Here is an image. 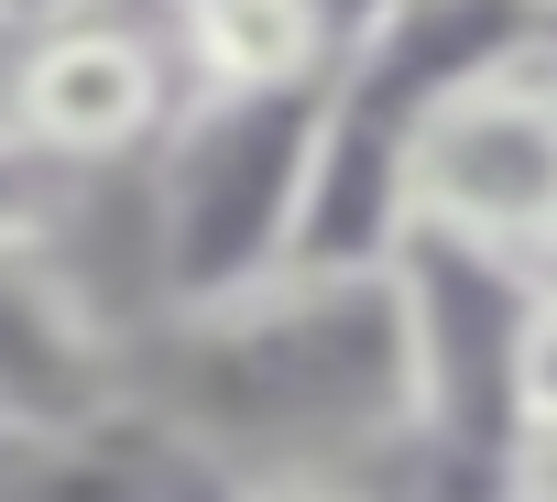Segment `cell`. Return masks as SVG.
Here are the masks:
<instances>
[{
    "label": "cell",
    "instance_id": "14",
    "mask_svg": "<svg viewBox=\"0 0 557 502\" xmlns=\"http://www.w3.org/2000/svg\"><path fill=\"white\" fill-rule=\"evenodd\" d=\"M535 12H546V23H557V0H535Z\"/></svg>",
    "mask_w": 557,
    "mask_h": 502
},
{
    "label": "cell",
    "instance_id": "8",
    "mask_svg": "<svg viewBox=\"0 0 557 502\" xmlns=\"http://www.w3.org/2000/svg\"><path fill=\"white\" fill-rule=\"evenodd\" d=\"M503 415H557V296H524V306H513V339H503Z\"/></svg>",
    "mask_w": 557,
    "mask_h": 502
},
{
    "label": "cell",
    "instance_id": "4",
    "mask_svg": "<svg viewBox=\"0 0 557 502\" xmlns=\"http://www.w3.org/2000/svg\"><path fill=\"white\" fill-rule=\"evenodd\" d=\"M175 99H186V55L132 0H99V12H66L0 45V121L34 131L77 175H132Z\"/></svg>",
    "mask_w": 557,
    "mask_h": 502
},
{
    "label": "cell",
    "instance_id": "3",
    "mask_svg": "<svg viewBox=\"0 0 557 502\" xmlns=\"http://www.w3.org/2000/svg\"><path fill=\"white\" fill-rule=\"evenodd\" d=\"M394 197H405V240H459L492 263H524L557 229V23L546 12L492 34L470 66H448L416 99Z\"/></svg>",
    "mask_w": 557,
    "mask_h": 502
},
{
    "label": "cell",
    "instance_id": "1",
    "mask_svg": "<svg viewBox=\"0 0 557 502\" xmlns=\"http://www.w3.org/2000/svg\"><path fill=\"white\" fill-rule=\"evenodd\" d=\"M132 393L219 480H361L448 448L426 317L394 263H285L219 306L143 317Z\"/></svg>",
    "mask_w": 557,
    "mask_h": 502
},
{
    "label": "cell",
    "instance_id": "6",
    "mask_svg": "<svg viewBox=\"0 0 557 502\" xmlns=\"http://www.w3.org/2000/svg\"><path fill=\"white\" fill-rule=\"evenodd\" d=\"M175 55L208 88H262V77H318L329 66L307 0H208L197 23H175Z\"/></svg>",
    "mask_w": 557,
    "mask_h": 502
},
{
    "label": "cell",
    "instance_id": "5",
    "mask_svg": "<svg viewBox=\"0 0 557 502\" xmlns=\"http://www.w3.org/2000/svg\"><path fill=\"white\" fill-rule=\"evenodd\" d=\"M132 404V328L77 240L0 251V448H66Z\"/></svg>",
    "mask_w": 557,
    "mask_h": 502
},
{
    "label": "cell",
    "instance_id": "2",
    "mask_svg": "<svg viewBox=\"0 0 557 502\" xmlns=\"http://www.w3.org/2000/svg\"><path fill=\"white\" fill-rule=\"evenodd\" d=\"M318 110H329V66L262 77V88L186 77V99L164 110V131L132 164L143 175V317L219 306V296L296 263V218H307V175H318Z\"/></svg>",
    "mask_w": 557,
    "mask_h": 502
},
{
    "label": "cell",
    "instance_id": "12",
    "mask_svg": "<svg viewBox=\"0 0 557 502\" xmlns=\"http://www.w3.org/2000/svg\"><path fill=\"white\" fill-rule=\"evenodd\" d=\"M513 285H524V296H557V229H546L524 263H513Z\"/></svg>",
    "mask_w": 557,
    "mask_h": 502
},
{
    "label": "cell",
    "instance_id": "11",
    "mask_svg": "<svg viewBox=\"0 0 557 502\" xmlns=\"http://www.w3.org/2000/svg\"><path fill=\"white\" fill-rule=\"evenodd\" d=\"M66 12H99V0H0V45H23V34H45Z\"/></svg>",
    "mask_w": 557,
    "mask_h": 502
},
{
    "label": "cell",
    "instance_id": "13",
    "mask_svg": "<svg viewBox=\"0 0 557 502\" xmlns=\"http://www.w3.org/2000/svg\"><path fill=\"white\" fill-rule=\"evenodd\" d=\"M143 12H153V23L175 34V23H197V12H208V0H143Z\"/></svg>",
    "mask_w": 557,
    "mask_h": 502
},
{
    "label": "cell",
    "instance_id": "10",
    "mask_svg": "<svg viewBox=\"0 0 557 502\" xmlns=\"http://www.w3.org/2000/svg\"><path fill=\"white\" fill-rule=\"evenodd\" d=\"M394 12H405V0H307V23H318V55H329V66H350Z\"/></svg>",
    "mask_w": 557,
    "mask_h": 502
},
{
    "label": "cell",
    "instance_id": "9",
    "mask_svg": "<svg viewBox=\"0 0 557 502\" xmlns=\"http://www.w3.org/2000/svg\"><path fill=\"white\" fill-rule=\"evenodd\" d=\"M481 469L503 491H524V502H557V415H503L492 448H481Z\"/></svg>",
    "mask_w": 557,
    "mask_h": 502
},
{
    "label": "cell",
    "instance_id": "7",
    "mask_svg": "<svg viewBox=\"0 0 557 502\" xmlns=\"http://www.w3.org/2000/svg\"><path fill=\"white\" fill-rule=\"evenodd\" d=\"M88 186H99V175L55 164L34 131H12V121H0V251H12V240H77Z\"/></svg>",
    "mask_w": 557,
    "mask_h": 502
}]
</instances>
